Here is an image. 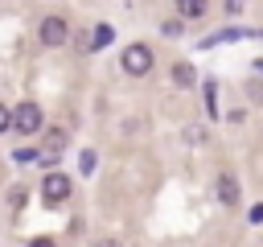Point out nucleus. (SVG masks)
Wrapping results in <instances>:
<instances>
[{
	"label": "nucleus",
	"mask_w": 263,
	"mask_h": 247,
	"mask_svg": "<svg viewBox=\"0 0 263 247\" xmlns=\"http://www.w3.org/2000/svg\"><path fill=\"white\" fill-rule=\"evenodd\" d=\"M41 128H45V115H41L37 103H16V107H12V132H21V136H37Z\"/></svg>",
	"instance_id": "f257e3e1"
},
{
	"label": "nucleus",
	"mask_w": 263,
	"mask_h": 247,
	"mask_svg": "<svg viewBox=\"0 0 263 247\" xmlns=\"http://www.w3.org/2000/svg\"><path fill=\"white\" fill-rule=\"evenodd\" d=\"M37 37H41V45H49V49L66 45V41H70V25H66V16H45V21L37 25Z\"/></svg>",
	"instance_id": "f03ea898"
},
{
	"label": "nucleus",
	"mask_w": 263,
	"mask_h": 247,
	"mask_svg": "<svg viewBox=\"0 0 263 247\" xmlns=\"http://www.w3.org/2000/svg\"><path fill=\"white\" fill-rule=\"evenodd\" d=\"M123 70H127L132 78H144V74L152 70V49H148V45H127V49H123Z\"/></svg>",
	"instance_id": "7ed1b4c3"
},
{
	"label": "nucleus",
	"mask_w": 263,
	"mask_h": 247,
	"mask_svg": "<svg viewBox=\"0 0 263 247\" xmlns=\"http://www.w3.org/2000/svg\"><path fill=\"white\" fill-rule=\"evenodd\" d=\"M41 198H45V206H62L70 198V177L66 173H49L41 181Z\"/></svg>",
	"instance_id": "20e7f679"
},
{
	"label": "nucleus",
	"mask_w": 263,
	"mask_h": 247,
	"mask_svg": "<svg viewBox=\"0 0 263 247\" xmlns=\"http://www.w3.org/2000/svg\"><path fill=\"white\" fill-rule=\"evenodd\" d=\"M62 148H66V132H62V128H58V132H45V144H41L37 161H58Z\"/></svg>",
	"instance_id": "39448f33"
},
{
	"label": "nucleus",
	"mask_w": 263,
	"mask_h": 247,
	"mask_svg": "<svg viewBox=\"0 0 263 247\" xmlns=\"http://www.w3.org/2000/svg\"><path fill=\"white\" fill-rule=\"evenodd\" d=\"M205 8H210V0H177V12H181V16H189V21H201V16H205Z\"/></svg>",
	"instance_id": "423d86ee"
},
{
	"label": "nucleus",
	"mask_w": 263,
	"mask_h": 247,
	"mask_svg": "<svg viewBox=\"0 0 263 247\" xmlns=\"http://www.w3.org/2000/svg\"><path fill=\"white\" fill-rule=\"evenodd\" d=\"M173 78H177V86H197V70L189 62H177L173 66Z\"/></svg>",
	"instance_id": "0eeeda50"
},
{
	"label": "nucleus",
	"mask_w": 263,
	"mask_h": 247,
	"mask_svg": "<svg viewBox=\"0 0 263 247\" xmlns=\"http://www.w3.org/2000/svg\"><path fill=\"white\" fill-rule=\"evenodd\" d=\"M218 202H226V206L238 202V185H234V177H218Z\"/></svg>",
	"instance_id": "6e6552de"
},
{
	"label": "nucleus",
	"mask_w": 263,
	"mask_h": 247,
	"mask_svg": "<svg viewBox=\"0 0 263 247\" xmlns=\"http://www.w3.org/2000/svg\"><path fill=\"white\" fill-rule=\"evenodd\" d=\"M90 41H95V45H107V41H111V25H99V29L90 33Z\"/></svg>",
	"instance_id": "1a4fd4ad"
},
{
	"label": "nucleus",
	"mask_w": 263,
	"mask_h": 247,
	"mask_svg": "<svg viewBox=\"0 0 263 247\" xmlns=\"http://www.w3.org/2000/svg\"><path fill=\"white\" fill-rule=\"evenodd\" d=\"M8 128H12V107L0 103V132H8Z\"/></svg>",
	"instance_id": "9d476101"
},
{
	"label": "nucleus",
	"mask_w": 263,
	"mask_h": 247,
	"mask_svg": "<svg viewBox=\"0 0 263 247\" xmlns=\"http://www.w3.org/2000/svg\"><path fill=\"white\" fill-rule=\"evenodd\" d=\"M160 29H164V33H168V37H177V33H181V21H164V25H160Z\"/></svg>",
	"instance_id": "9b49d317"
},
{
	"label": "nucleus",
	"mask_w": 263,
	"mask_h": 247,
	"mask_svg": "<svg viewBox=\"0 0 263 247\" xmlns=\"http://www.w3.org/2000/svg\"><path fill=\"white\" fill-rule=\"evenodd\" d=\"M95 247H123V243H119V239H99Z\"/></svg>",
	"instance_id": "f8f14e48"
},
{
	"label": "nucleus",
	"mask_w": 263,
	"mask_h": 247,
	"mask_svg": "<svg viewBox=\"0 0 263 247\" xmlns=\"http://www.w3.org/2000/svg\"><path fill=\"white\" fill-rule=\"evenodd\" d=\"M29 247H58V243H53V239H33Z\"/></svg>",
	"instance_id": "ddd939ff"
}]
</instances>
